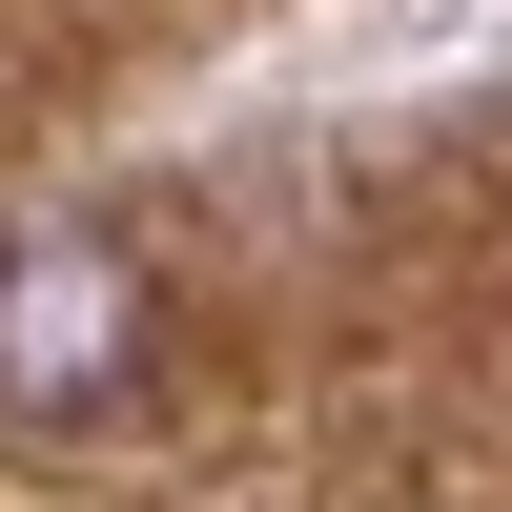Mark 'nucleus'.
<instances>
[{
  "label": "nucleus",
  "instance_id": "1",
  "mask_svg": "<svg viewBox=\"0 0 512 512\" xmlns=\"http://www.w3.org/2000/svg\"><path fill=\"white\" fill-rule=\"evenodd\" d=\"M164 349V287L123 226H0V410H103L144 390Z\"/></svg>",
  "mask_w": 512,
  "mask_h": 512
}]
</instances>
